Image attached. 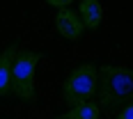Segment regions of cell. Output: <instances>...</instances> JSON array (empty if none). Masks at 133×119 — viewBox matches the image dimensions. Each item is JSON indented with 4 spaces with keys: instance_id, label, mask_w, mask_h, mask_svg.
<instances>
[{
    "instance_id": "1",
    "label": "cell",
    "mask_w": 133,
    "mask_h": 119,
    "mask_svg": "<svg viewBox=\"0 0 133 119\" xmlns=\"http://www.w3.org/2000/svg\"><path fill=\"white\" fill-rule=\"evenodd\" d=\"M99 103L103 110H115V108L131 103L133 101V69L124 66H101L99 69Z\"/></svg>"
},
{
    "instance_id": "2",
    "label": "cell",
    "mask_w": 133,
    "mask_h": 119,
    "mask_svg": "<svg viewBox=\"0 0 133 119\" xmlns=\"http://www.w3.org/2000/svg\"><path fill=\"white\" fill-rule=\"evenodd\" d=\"M96 82H99V69L92 62L76 66L62 85V96L69 103V108L87 103L96 92Z\"/></svg>"
},
{
    "instance_id": "3",
    "label": "cell",
    "mask_w": 133,
    "mask_h": 119,
    "mask_svg": "<svg viewBox=\"0 0 133 119\" xmlns=\"http://www.w3.org/2000/svg\"><path fill=\"white\" fill-rule=\"evenodd\" d=\"M41 60V53L18 51L12 64V92L23 101H35V69Z\"/></svg>"
},
{
    "instance_id": "4",
    "label": "cell",
    "mask_w": 133,
    "mask_h": 119,
    "mask_svg": "<svg viewBox=\"0 0 133 119\" xmlns=\"http://www.w3.org/2000/svg\"><path fill=\"white\" fill-rule=\"evenodd\" d=\"M55 30L64 37V39H78L80 34H83V21H80L78 12H74V9H60L57 12V18H55Z\"/></svg>"
},
{
    "instance_id": "5",
    "label": "cell",
    "mask_w": 133,
    "mask_h": 119,
    "mask_svg": "<svg viewBox=\"0 0 133 119\" xmlns=\"http://www.w3.org/2000/svg\"><path fill=\"white\" fill-rule=\"evenodd\" d=\"M18 55V41L9 44L0 53V96L12 92V64Z\"/></svg>"
},
{
    "instance_id": "6",
    "label": "cell",
    "mask_w": 133,
    "mask_h": 119,
    "mask_svg": "<svg viewBox=\"0 0 133 119\" xmlns=\"http://www.w3.org/2000/svg\"><path fill=\"white\" fill-rule=\"evenodd\" d=\"M78 16H80V21H83L85 27L96 30V27L101 25V16H103L101 2L99 0H83L78 5Z\"/></svg>"
},
{
    "instance_id": "7",
    "label": "cell",
    "mask_w": 133,
    "mask_h": 119,
    "mask_svg": "<svg viewBox=\"0 0 133 119\" xmlns=\"http://www.w3.org/2000/svg\"><path fill=\"white\" fill-rule=\"evenodd\" d=\"M99 115H101L99 103L87 101V103H83V106L69 108V112H66L64 117H66V119H99Z\"/></svg>"
},
{
    "instance_id": "8",
    "label": "cell",
    "mask_w": 133,
    "mask_h": 119,
    "mask_svg": "<svg viewBox=\"0 0 133 119\" xmlns=\"http://www.w3.org/2000/svg\"><path fill=\"white\" fill-rule=\"evenodd\" d=\"M117 119H133V101H131L126 108H124V112H122Z\"/></svg>"
},
{
    "instance_id": "9",
    "label": "cell",
    "mask_w": 133,
    "mask_h": 119,
    "mask_svg": "<svg viewBox=\"0 0 133 119\" xmlns=\"http://www.w3.org/2000/svg\"><path fill=\"white\" fill-rule=\"evenodd\" d=\"M53 7H60V9H66L69 7V0H48Z\"/></svg>"
},
{
    "instance_id": "10",
    "label": "cell",
    "mask_w": 133,
    "mask_h": 119,
    "mask_svg": "<svg viewBox=\"0 0 133 119\" xmlns=\"http://www.w3.org/2000/svg\"><path fill=\"white\" fill-rule=\"evenodd\" d=\"M57 119H66V117H64V115H62V117H57Z\"/></svg>"
}]
</instances>
